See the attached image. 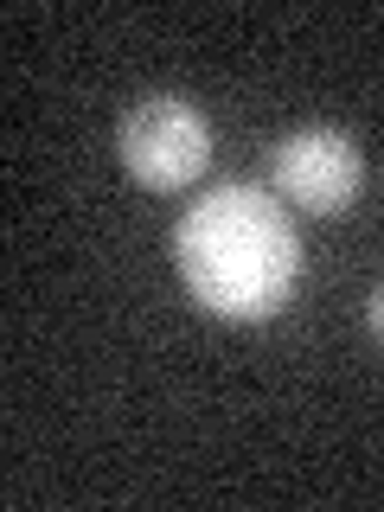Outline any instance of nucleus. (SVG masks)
Returning <instances> with one entry per match:
<instances>
[{
	"label": "nucleus",
	"instance_id": "nucleus-1",
	"mask_svg": "<svg viewBox=\"0 0 384 512\" xmlns=\"http://www.w3.org/2000/svg\"><path fill=\"white\" fill-rule=\"evenodd\" d=\"M180 282L218 320H269L301 282V237L256 186H218L173 231Z\"/></svg>",
	"mask_w": 384,
	"mask_h": 512
},
{
	"label": "nucleus",
	"instance_id": "nucleus-2",
	"mask_svg": "<svg viewBox=\"0 0 384 512\" xmlns=\"http://www.w3.org/2000/svg\"><path fill=\"white\" fill-rule=\"evenodd\" d=\"M116 141H122V167L154 192L192 186L205 173V160H212V122L186 96H141L122 116Z\"/></svg>",
	"mask_w": 384,
	"mask_h": 512
},
{
	"label": "nucleus",
	"instance_id": "nucleus-3",
	"mask_svg": "<svg viewBox=\"0 0 384 512\" xmlns=\"http://www.w3.org/2000/svg\"><path fill=\"white\" fill-rule=\"evenodd\" d=\"M269 167H276L282 199L295 205V212H314V218L346 212V205L359 199V186H365V160L352 148V135H340V128H327V122L282 135V148H276Z\"/></svg>",
	"mask_w": 384,
	"mask_h": 512
},
{
	"label": "nucleus",
	"instance_id": "nucleus-4",
	"mask_svg": "<svg viewBox=\"0 0 384 512\" xmlns=\"http://www.w3.org/2000/svg\"><path fill=\"white\" fill-rule=\"evenodd\" d=\"M365 327H372V333H378V340H384V288H378V295H372V301H365Z\"/></svg>",
	"mask_w": 384,
	"mask_h": 512
}]
</instances>
